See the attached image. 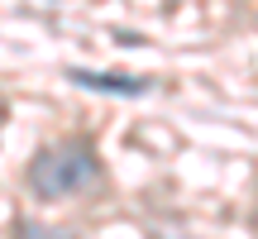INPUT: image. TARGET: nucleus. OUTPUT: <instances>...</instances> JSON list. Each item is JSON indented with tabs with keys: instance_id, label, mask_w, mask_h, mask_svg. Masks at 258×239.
Segmentation results:
<instances>
[{
	"instance_id": "1",
	"label": "nucleus",
	"mask_w": 258,
	"mask_h": 239,
	"mask_svg": "<svg viewBox=\"0 0 258 239\" xmlns=\"http://www.w3.org/2000/svg\"><path fill=\"white\" fill-rule=\"evenodd\" d=\"M101 172V158H96L91 144L82 139H67V144H53L29 163V187H34L38 201H57V196H72L82 187L96 182Z\"/></svg>"
},
{
	"instance_id": "2",
	"label": "nucleus",
	"mask_w": 258,
	"mask_h": 239,
	"mask_svg": "<svg viewBox=\"0 0 258 239\" xmlns=\"http://www.w3.org/2000/svg\"><path fill=\"white\" fill-rule=\"evenodd\" d=\"M72 77L77 86H91V91H105V96H144L148 86V77H120V72H86V67H72Z\"/></svg>"
},
{
	"instance_id": "3",
	"label": "nucleus",
	"mask_w": 258,
	"mask_h": 239,
	"mask_svg": "<svg viewBox=\"0 0 258 239\" xmlns=\"http://www.w3.org/2000/svg\"><path fill=\"white\" fill-rule=\"evenodd\" d=\"M19 239H72V234H57V230H43L34 220H19Z\"/></svg>"
}]
</instances>
